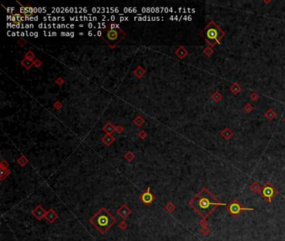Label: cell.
<instances>
[{"label":"cell","instance_id":"1","mask_svg":"<svg viewBox=\"0 0 285 241\" xmlns=\"http://www.w3.org/2000/svg\"><path fill=\"white\" fill-rule=\"evenodd\" d=\"M191 205L201 215L207 216L215 206L223 205V204L217 203V199L212 196V193L204 188L193 198Z\"/></svg>","mask_w":285,"mask_h":241},{"label":"cell","instance_id":"2","mask_svg":"<svg viewBox=\"0 0 285 241\" xmlns=\"http://www.w3.org/2000/svg\"><path fill=\"white\" fill-rule=\"evenodd\" d=\"M90 223L102 234L106 233L115 223L116 218L106 208H102L94 217L90 218Z\"/></svg>","mask_w":285,"mask_h":241},{"label":"cell","instance_id":"3","mask_svg":"<svg viewBox=\"0 0 285 241\" xmlns=\"http://www.w3.org/2000/svg\"><path fill=\"white\" fill-rule=\"evenodd\" d=\"M225 34L222 29L213 21H211L202 30V36L205 39L206 42L211 47L218 44Z\"/></svg>","mask_w":285,"mask_h":241},{"label":"cell","instance_id":"4","mask_svg":"<svg viewBox=\"0 0 285 241\" xmlns=\"http://www.w3.org/2000/svg\"><path fill=\"white\" fill-rule=\"evenodd\" d=\"M104 40L110 46H115L125 37V34L120 30L119 24L112 23L102 32Z\"/></svg>","mask_w":285,"mask_h":241},{"label":"cell","instance_id":"5","mask_svg":"<svg viewBox=\"0 0 285 241\" xmlns=\"http://www.w3.org/2000/svg\"><path fill=\"white\" fill-rule=\"evenodd\" d=\"M275 193L276 190L274 189V188L269 183L266 185L265 187H263L262 189V195L263 196V198H268L269 202L271 201V198L275 195Z\"/></svg>","mask_w":285,"mask_h":241},{"label":"cell","instance_id":"6","mask_svg":"<svg viewBox=\"0 0 285 241\" xmlns=\"http://www.w3.org/2000/svg\"><path fill=\"white\" fill-rule=\"evenodd\" d=\"M228 210L232 215H237L239 213L242 211V210H252V208H242L238 203L233 202V203H232V204L228 206Z\"/></svg>","mask_w":285,"mask_h":241},{"label":"cell","instance_id":"7","mask_svg":"<svg viewBox=\"0 0 285 241\" xmlns=\"http://www.w3.org/2000/svg\"><path fill=\"white\" fill-rule=\"evenodd\" d=\"M33 214L38 219H41V218H43V216L45 215V211L43 210V208H42L41 206H39V207H37V208L33 210Z\"/></svg>","mask_w":285,"mask_h":241},{"label":"cell","instance_id":"8","mask_svg":"<svg viewBox=\"0 0 285 241\" xmlns=\"http://www.w3.org/2000/svg\"><path fill=\"white\" fill-rule=\"evenodd\" d=\"M117 213H118V214H119L120 216H121L122 218H126V217H128L130 214V208H128V207H126V206L124 205L121 208H120L119 209H118Z\"/></svg>","mask_w":285,"mask_h":241},{"label":"cell","instance_id":"9","mask_svg":"<svg viewBox=\"0 0 285 241\" xmlns=\"http://www.w3.org/2000/svg\"><path fill=\"white\" fill-rule=\"evenodd\" d=\"M153 196L152 194L151 193L149 192V189H148V191L146 192V193H144L141 196V200H142L145 204H151L153 200Z\"/></svg>","mask_w":285,"mask_h":241},{"label":"cell","instance_id":"10","mask_svg":"<svg viewBox=\"0 0 285 241\" xmlns=\"http://www.w3.org/2000/svg\"><path fill=\"white\" fill-rule=\"evenodd\" d=\"M45 218L48 221L50 222V223H53L57 218H58V215L55 213V211H54L53 209H50V211L48 212V214L45 216Z\"/></svg>","mask_w":285,"mask_h":241},{"label":"cell","instance_id":"11","mask_svg":"<svg viewBox=\"0 0 285 241\" xmlns=\"http://www.w3.org/2000/svg\"><path fill=\"white\" fill-rule=\"evenodd\" d=\"M43 19L47 21V20H50V21H57V20H65L64 17H43Z\"/></svg>","mask_w":285,"mask_h":241},{"label":"cell","instance_id":"12","mask_svg":"<svg viewBox=\"0 0 285 241\" xmlns=\"http://www.w3.org/2000/svg\"><path fill=\"white\" fill-rule=\"evenodd\" d=\"M22 64H23V66H25L26 68H30V66L32 65V61H30V60H24L23 62H22Z\"/></svg>","mask_w":285,"mask_h":241},{"label":"cell","instance_id":"13","mask_svg":"<svg viewBox=\"0 0 285 241\" xmlns=\"http://www.w3.org/2000/svg\"><path fill=\"white\" fill-rule=\"evenodd\" d=\"M124 12H130V13H137V10H136V8H134V9H131V8H125L124 9Z\"/></svg>","mask_w":285,"mask_h":241},{"label":"cell","instance_id":"14","mask_svg":"<svg viewBox=\"0 0 285 241\" xmlns=\"http://www.w3.org/2000/svg\"><path fill=\"white\" fill-rule=\"evenodd\" d=\"M108 127H109L108 129H105L106 132H112V131L114 130V128H113L112 126H111V125H110V124H109V125H108Z\"/></svg>","mask_w":285,"mask_h":241},{"label":"cell","instance_id":"15","mask_svg":"<svg viewBox=\"0 0 285 241\" xmlns=\"http://www.w3.org/2000/svg\"><path fill=\"white\" fill-rule=\"evenodd\" d=\"M70 19L72 20V21H79L80 17H70Z\"/></svg>","mask_w":285,"mask_h":241},{"label":"cell","instance_id":"16","mask_svg":"<svg viewBox=\"0 0 285 241\" xmlns=\"http://www.w3.org/2000/svg\"><path fill=\"white\" fill-rule=\"evenodd\" d=\"M95 20H97L96 17H88V21H95Z\"/></svg>","mask_w":285,"mask_h":241},{"label":"cell","instance_id":"17","mask_svg":"<svg viewBox=\"0 0 285 241\" xmlns=\"http://www.w3.org/2000/svg\"><path fill=\"white\" fill-rule=\"evenodd\" d=\"M129 19V18H128V17H120V21H126V20H128Z\"/></svg>","mask_w":285,"mask_h":241},{"label":"cell","instance_id":"18","mask_svg":"<svg viewBox=\"0 0 285 241\" xmlns=\"http://www.w3.org/2000/svg\"><path fill=\"white\" fill-rule=\"evenodd\" d=\"M120 227L122 229H125L126 228V225L125 223H121L120 225Z\"/></svg>","mask_w":285,"mask_h":241},{"label":"cell","instance_id":"19","mask_svg":"<svg viewBox=\"0 0 285 241\" xmlns=\"http://www.w3.org/2000/svg\"><path fill=\"white\" fill-rule=\"evenodd\" d=\"M24 28H26V29H30V28H33V24H25V27Z\"/></svg>","mask_w":285,"mask_h":241},{"label":"cell","instance_id":"20","mask_svg":"<svg viewBox=\"0 0 285 241\" xmlns=\"http://www.w3.org/2000/svg\"><path fill=\"white\" fill-rule=\"evenodd\" d=\"M33 36H34V37H38V33H37V32H35V33L33 34Z\"/></svg>","mask_w":285,"mask_h":241},{"label":"cell","instance_id":"21","mask_svg":"<svg viewBox=\"0 0 285 241\" xmlns=\"http://www.w3.org/2000/svg\"><path fill=\"white\" fill-rule=\"evenodd\" d=\"M92 32H91V31H90V32H89V33H88V34H89V36H91V35H92Z\"/></svg>","mask_w":285,"mask_h":241},{"label":"cell","instance_id":"22","mask_svg":"<svg viewBox=\"0 0 285 241\" xmlns=\"http://www.w3.org/2000/svg\"><path fill=\"white\" fill-rule=\"evenodd\" d=\"M75 36V34L74 33H70V37H73Z\"/></svg>","mask_w":285,"mask_h":241},{"label":"cell","instance_id":"23","mask_svg":"<svg viewBox=\"0 0 285 241\" xmlns=\"http://www.w3.org/2000/svg\"><path fill=\"white\" fill-rule=\"evenodd\" d=\"M284 122H285V118H284Z\"/></svg>","mask_w":285,"mask_h":241}]
</instances>
